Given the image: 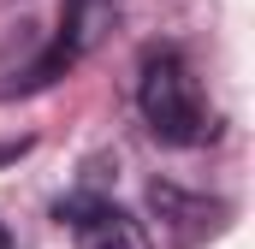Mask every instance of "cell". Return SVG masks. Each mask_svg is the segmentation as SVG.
<instances>
[{
  "label": "cell",
  "instance_id": "obj_1",
  "mask_svg": "<svg viewBox=\"0 0 255 249\" xmlns=\"http://www.w3.org/2000/svg\"><path fill=\"white\" fill-rule=\"evenodd\" d=\"M136 107L148 130L172 148H190L208 136V113H202V89H196L190 65L178 54H148L142 60V77H136Z\"/></svg>",
  "mask_w": 255,
  "mask_h": 249
},
{
  "label": "cell",
  "instance_id": "obj_2",
  "mask_svg": "<svg viewBox=\"0 0 255 249\" xmlns=\"http://www.w3.org/2000/svg\"><path fill=\"white\" fill-rule=\"evenodd\" d=\"M54 214H60V220H71L77 249H148L142 226L130 220L125 208L101 202V196H71V202H60Z\"/></svg>",
  "mask_w": 255,
  "mask_h": 249
},
{
  "label": "cell",
  "instance_id": "obj_3",
  "mask_svg": "<svg viewBox=\"0 0 255 249\" xmlns=\"http://www.w3.org/2000/svg\"><path fill=\"white\" fill-rule=\"evenodd\" d=\"M0 249H12V238H6V226H0Z\"/></svg>",
  "mask_w": 255,
  "mask_h": 249
}]
</instances>
